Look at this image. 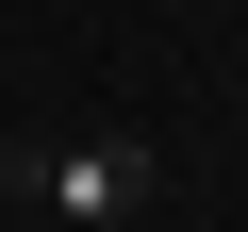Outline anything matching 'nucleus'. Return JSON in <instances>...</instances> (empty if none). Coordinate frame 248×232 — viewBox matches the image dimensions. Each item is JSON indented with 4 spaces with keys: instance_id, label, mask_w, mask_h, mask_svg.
<instances>
[{
    "instance_id": "1",
    "label": "nucleus",
    "mask_w": 248,
    "mask_h": 232,
    "mask_svg": "<svg viewBox=\"0 0 248 232\" xmlns=\"http://www.w3.org/2000/svg\"><path fill=\"white\" fill-rule=\"evenodd\" d=\"M17 199L50 232H133L149 215V133H50V149H17Z\"/></svg>"
}]
</instances>
